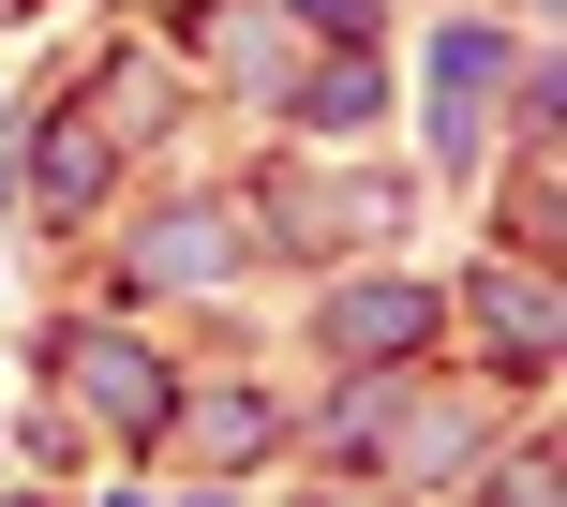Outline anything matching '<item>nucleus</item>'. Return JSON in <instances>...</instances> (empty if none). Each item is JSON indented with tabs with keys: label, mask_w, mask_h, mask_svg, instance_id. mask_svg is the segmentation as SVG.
<instances>
[{
	"label": "nucleus",
	"mask_w": 567,
	"mask_h": 507,
	"mask_svg": "<svg viewBox=\"0 0 567 507\" xmlns=\"http://www.w3.org/2000/svg\"><path fill=\"white\" fill-rule=\"evenodd\" d=\"M60 359H75V389L105 403L120 433H165V373H150L135 343H105V329H75V343H60Z\"/></svg>",
	"instance_id": "1"
},
{
	"label": "nucleus",
	"mask_w": 567,
	"mask_h": 507,
	"mask_svg": "<svg viewBox=\"0 0 567 507\" xmlns=\"http://www.w3.org/2000/svg\"><path fill=\"white\" fill-rule=\"evenodd\" d=\"M478 105H493V30H449L433 45V149H478Z\"/></svg>",
	"instance_id": "2"
},
{
	"label": "nucleus",
	"mask_w": 567,
	"mask_h": 507,
	"mask_svg": "<svg viewBox=\"0 0 567 507\" xmlns=\"http://www.w3.org/2000/svg\"><path fill=\"white\" fill-rule=\"evenodd\" d=\"M419 329H433V299H403V283H373V299H343V343H359V359H403Z\"/></svg>",
	"instance_id": "3"
},
{
	"label": "nucleus",
	"mask_w": 567,
	"mask_h": 507,
	"mask_svg": "<svg viewBox=\"0 0 567 507\" xmlns=\"http://www.w3.org/2000/svg\"><path fill=\"white\" fill-rule=\"evenodd\" d=\"M150 269H165V283H209V269H225V209H179V225L150 239Z\"/></svg>",
	"instance_id": "4"
}]
</instances>
